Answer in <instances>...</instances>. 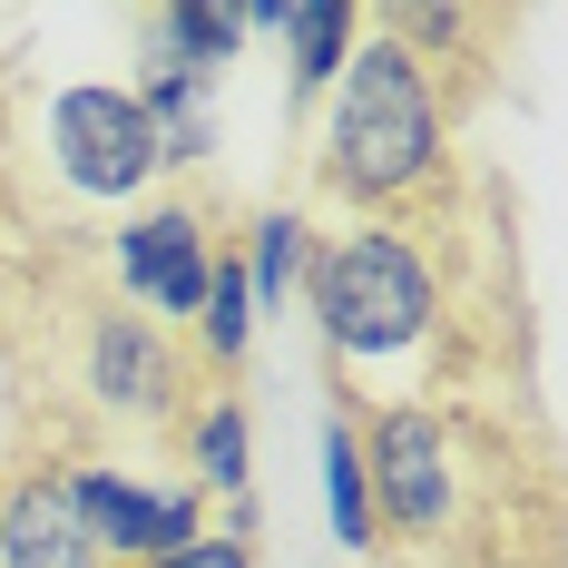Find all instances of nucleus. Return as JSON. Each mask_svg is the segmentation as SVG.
I'll return each instance as SVG.
<instances>
[{
  "instance_id": "obj_7",
  "label": "nucleus",
  "mask_w": 568,
  "mask_h": 568,
  "mask_svg": "<svg viewBox=\"0 0 568 568\" xmlns=\"http://www.w3.org/2000/svg\"><path fill=\"white\" fill-rule=\"evenodd\" d=\"M0 568H109L89 549L79 510H69V480H59L50 442L0 460Z\"/></svg>"
},
{
  "instance_id": "obj_3",
  "label": "nucleus",
  "mask_w": 568,
  "mask_h": 568,
  "mask_svg": "<svg viewBox=\"0 0 568 568\" xmlns=\"http://www.w3.org/2000/svg\"><path fill=\"white\" fill-rule=\"evenodd\" d=\"M363 432V480H373V529L383 549H412V559L442 568H500V529H510V460H500V432L460 402H393V412H353Z\"/></svg>"
},
{
  "instance_id": "obj_9",
  "label": "nucleus",
  "mask_w": 568,
  "mask_h": 568,
  "mask_svg": "<svg viewBox=\"0 0 568 568\" xmlns=\"http://www.w3.org/2000/svg\"><path fill=\"white\" fill-rule=\"evenodd\" d=\"M176 452H186V480H196V490L235 500V519H245V402H235L226 383H216V393H196L186 432H176Z\"/></svg>"
},
{
  "instance_id": "obj_10",
  "label": "nucleus",
  "mask_w": 568,
  "mask_h": 568,
  "mask_svg": "<svg viewBox=\"0 0 568 568\" xmlns=\"http://www.w3.org/2000/svg\"><path fill=\"white\" fill-rule=\"evenodd\" d=\"M324 510H334V539L353 559H383V529H373V480H363V432L353 412H324Z\"/></svg>"
},
{
  "instance_id": "obj_12",
  "label": "nucleus",
  "mask_w": 568,
  "mask_h": 568,
  "mask_svg": "<svg viewBox=\"0 0 568 568\" xmlns=\"http://www.w3.org/2000/svg\"><path fill=\"white\" fill-rule=\"evenodd\" d=\"M138 568H255V549L235 539V529H206V539H186V549H158V559Z\"/></svg>"
},
{
  "instance_id": "obj_6",
  "label": "nucleus",
  "mask_w": 568,
  "mask_h": 568,
  "mask_svg": "<svg viewBox=\"0 0 568 568\" xmlns=\"http://www.w3.org/2000/svg\"><path fill=\"white\" fill-rule=\"evenodd\" d=\"M59 480H69V510L89 529V549L118 559V568L206 539V490H196V480H138V470H118L109 452H69Z\"/></svg>"
},
{
  "instance_id": "obj_1",
  "label": "nucleus",
  "mask_w": 568,
  "mask_h": 568,
  "mask_svg": "<svg viewBox=\"0 0 568 568\" xmlns=\"http://www.w3.org/2000/svg\"><path fill=\"white\" fill-rule=\"evenodd\" d=\"M304 294H314V324H324V353H334L343 412L452 402L470 284L452 265L442 216H422V226H343L304 265Z\"/></svg>"
},
{
  "instance_id": "obj_4",
  "label": "nucleus",
  "mask_w": 568,
  "mask_h": 568,
  "mask_svg": "<svg viewBox=\"0 0 568 568\" xmlns=\"http://www.w3.org/2000/svg\"><path fill=\"white\" fill-rule=\"evenodd\" d=\"M10 138L30 148V176H50L69 206H138L168 176L158 138H148V109L118 79H59L40 99H20Z\"/></svg>"
},
{
  "instance_id": "obj_2",
  "label": "nucleus",
  "mask_w": 568,
  "mask_h": 568,
  "mask_svg": "<svg viewBox=\"0 0 568 568\" xmlns=\"http://www.w3.org/2000/svg\"><path fill=\"white\" fill-rule=\"evenodd\" d=\"M314 196L343 206L353 226H422L442 216L452 196V128H460V99L402 50L393 30H373L363 10V40L343 59V79L314 99Z\"/></svg>"
},
{
  "instance_id": "obj_8",
  "label": "nucleus",
  "mask_w": 568,
  "mask_h": 568,
  "mask_svg": "<svg viewBox=\"0 0 568 568\" xmlns=\"http://www.w3.org/2000/svg\"><path fill=\"white\" fill-rule=\"evenodd\" d=\"M363 40V0H294V20H284V89H294V109H314L324 89L343 79V59Z\"/></svg>"
},
{
  "instance_id": "obj_5",
  "label": "nucleus",
  "mask_w": 568,
  "mask_h": 568,
  "mask_svg": "<svg viewBox=\"0 0 568 568\" xmlns=\"http://www.w3.org/2000/svg\"><path fill=\"white\" fill-rule=\"evenodd\" d=\"M216 206L206 196H158L109 235V294L128 314H148L158 334H186L206 304V265H216Z\"/></svg>"
},
{
  "instance_id": "obj_11",
  "label": "nucleus",
  "mask_w": 568,
  "mask_h": 568,
  "mask_svg": "<svg viewBox=\"0 0 568 568\" xmlns=\"http://www.w3.org/2000/svg\"><path fill=\"white\" fill-rule=\"evenodd\" d=\"M235 265H245V294H255V324H265L275 304H294V284H304V265H314L304 216H294V206H265L255 226L235 235Z\"/></svg>"
}]
</instances>
